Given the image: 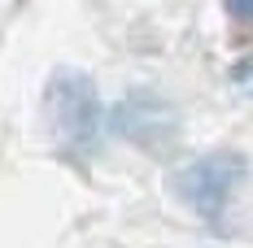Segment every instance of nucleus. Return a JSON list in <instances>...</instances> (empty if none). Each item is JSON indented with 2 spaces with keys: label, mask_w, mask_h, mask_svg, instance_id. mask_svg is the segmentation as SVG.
Here are the masks:
<instances>
[{
  "label": "nucleus",
  "mask_w": 253,
  "mask_h": 248,
  "mask_svg": "<svg viewBox=\"0 0 253 248\" xmlns=\"http://www.w3.org/2000/svg\"><path fill=\"white\" fill-rule=\"evenodd\" d=\"M44 118H48L61 148L92 152L101 144V131H105L96 83L83 70H57L48 78V87H44Z\"/></svg>",
  "instance_id": "nucleus-1"
},
{
  "label": "nucleus",
  "mask_w": 253,
  "mask_h": 248,
  "mask_svg": "<svg viewBox=\"0 0 253 248\" xmlns=\"http://www.w3.org/2000/svg\"><path fill=\"white\" fill-rule=\"evenodd\" d=\"M249 170V161L240 152H205V157H192L188 166L175 170V196L197 209L201 218H218L227 209L231 192L240 187V178Z\"/></svg>",
  "instance_id": "nucleus-2"
},
{
  "label": "nucleus",
  "mask_w": 253,
  "mask_h": 248,
  "mask_svg": "<svg viewBox=\"0 0 253 248\" xmlns=\"http://www.w3.org/2000/svg\"><path fill=\"white\" fill-rule=\"evenodd\" d=\"M109 126H114V135H123L135 148H149V152H162L179 140L175 105L153 96V92H131L126 100H118L109 113Z\"/></svg>",
  "instance_id": "nucleus-3"
},
{
  "label": "nucleus",
  "mask_w": 253,
  "mask_h": 248,
  "mask_svg": "<svg viewBox=\"0 0 253 248\" xmlns=\"http://www.w3.org/2000/svg\"><path fill=\"white\" fill-rule=\"evenodd\" d=\"M227 13L236 22H253V0H227Z\"/></svg>",
  "instance_id": "nucleus-4"
},
{
  "label": "nucleus",
  "mask_w": 253,
  "mask_h": 248,
  "mask_svg": "<svg viewBox=\"0 0 253 248\" xmlns=\"http://www.w3.org/2000/svg\"><path fill=\"white\" fill-rule=\"evenodd\" d=\"M236 78H253V61L249 66H236Z\"/></svg>",
  "instance_id": "nucleus-5"
}]
</instances>
